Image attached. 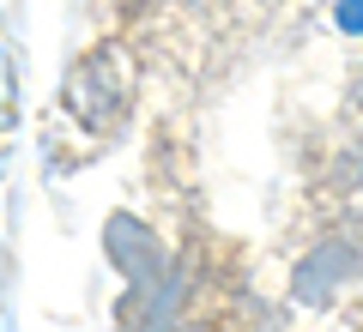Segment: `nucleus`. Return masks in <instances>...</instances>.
<instances>
[{
  "instance_id": "obj_6",
  "label": "nucleus",
  "mask_w": 363,
  "mask_h": 332,
  "mask_svg": "<svg viewBox=\"0 0 363 332\" xmlns=\"http://www.w3.org/2000/svg\"><path fill=\"white\" fill-rule=\"evenodd\" d=\"M333 30L363 37V0H339V6H333Z\"/></svg>"
},
{
  "instance_id": "obj_4",
  "label": "nucleus",
  "mask_w": 363,
  "mask_h": 332,
  "mask_svg": "<svg viewBox=\"0 0 363 332\" xmlns=\"http://www.w3.org/2000/svg\"><path fill=\"white\" fill-rule=\"evenodd\" d=\"M116 320H121V332H169L176 320H188V272L169 266L164 278L128 290L121 308H116Z\"/></svg>"
},
{
  "instance_id": "obj_1",
  "label": "nucleus",
  "mask_w": 363,
  "mask_h": 332,
  "mask_svg": "<svg viewBox=\"0 0 363 332\" xmlns=\"http://www.w3.org/2000/svg\"><path fill=\"white\" fill-rule=\"evenodd\" d=\"M128 103H133L128 49H91L85 61L67 67V79H61V109H67L73 121H85V127L109 133V127H121Z\"/></svg>"
},
{
  "instance_id": "obj_3",
  "label": "nucleus",
  "mask_w": 363,
  "mask_h": 332,
  "mask_svg": "<svg viewBox=\"0 0 363 332\" xmlns=\"http://www.w3.org/2000/svg\"><path fill=\"white\" fill-rule=\"evenodd\" d=\"M104 254H109V266L121 272L128 290H140V284L164 278V272L176 266L169 248H164V236H157L145 217H133V212H116V217L104 224Z\"/></svg>"
},
{
  "instance_id": "obj_8",
  "label": "nucleus",
  "mask_w": 363,
  "mask_h": 332,
  "mask_svg": "<svg viewBox=\"0 0 363 332\" xmlns=\"http://www.w3.org/2000/svg\"><path fill=\"white\" fill-rule=\"evenodd\" d=\"M169 332H218V326H200V320H176Z\"/></svg>"
},
{
  "instance_id": "obj_7",
  "label": "nucleus",
  "mask_w": 363,
  "mask_h": 332,
  "mask_svg": "<svg viewBox=\"0 0 363 332\" xmlns=\"http://www.w3.org/2000/svg\"><path fill=\"white\" fill-rule=\"evenodd\" d=\"M345 109H351V115L363 121V67H357V73H351V91H345Z\"/></svg>"
},
{
  "instance_id": "obj_5",
  "label": "nucleus",
  "mask_w": 363,
  "mask_h": 332,
  "mask_svg": "<svg viewBox=\"0 0 363 332\" xmlns=\"http://www.w3.org/2000/svg\"><path fill=\"white\" fill-rule=\"evenodd\" d=\"M333 176H339V188H351V193H363V133L345 145V151L333 157Z\"/></svg>"
},
{
  "instance_id": "obj_2",
  "label": "nucleus",
  "mask_w": 363,
  "mask_h": 332,
  "mask_svg": "<svg viewBox=\"0 0 363 332\" xmlns=\"http://www.w3.org/2000/svg\"><path fill=\"white\" fill-rule=\"evenodd\" d=\"M363 284V236L357 230H333L315 236V248L291 266V302L303 308H327L339 290Z\"/></svg>"
}]
</instances>
